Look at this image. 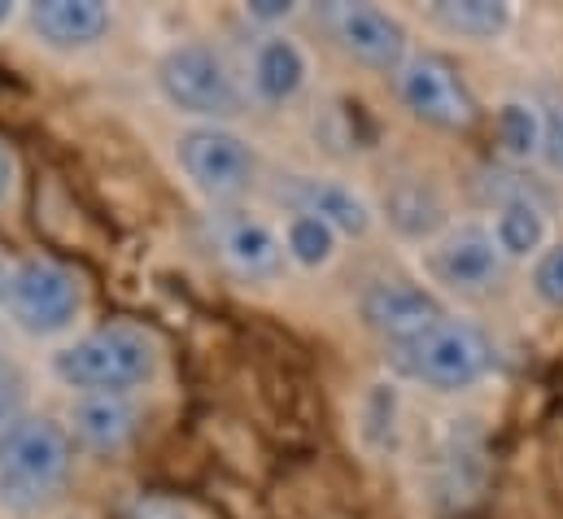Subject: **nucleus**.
I'll return each instance as SVG.
<instances>
[{"mask_svg":"<svg viewBox=\"0 0 563 519\" xmlns=\"http://www.w3.org/2000/svg\"><path fill=\"white\" fill-rule=\"evenodd\" d=\"M70 432L48 415H18L0 428V507L31 516L70 481Z\"/></svg>","mask_w":563,"mask_h":519,"instance_id":"nucleus-1","label":"nucleus"},{"mask_svg":"<svg viewBox=\"0 0 563 519\" xmlns=\"http://www.w3.org/2000/svg\"><path fill=\"white\" fill-rule=\"evenodd\" d=\"M157 341L136 328V323H106V328H92L75 341H66L48 367L53 376L75 389L79 397L84 393H128L148 385L157 376Z\"/></svg>","mask_w":563,"mask_h":519,"instance_id":"nucleus-2","label":"nucleus"},{"mask_svg":"<svg viewBox=\"0 0 563 519\" xmlns=\"http://www.w3.org/2000/svg\"><path fill=\"white\" fill-rule=\"evenodd\" d=\"M389 363L411 385H423L432 393H463L494 372V345L485 341L481 328L445 314L441 323H432L416 341L394 345Z\"/></svg>","mask_w":563,"mask_h":519,"instance_id":"nucleus-3","label":"nucleus"},{"mask_svg":"<svg viewBox=\"0 0 563 519\" xmlns=\"http://www.w3.org/2000/svg\"><path fill=\"white\" fill-rule=\"evenodd\" d=\"M157 92L166 97V106H175L188 119L201 123H219L241 114V88L236 75L228 70V62L210 48V44H175L162 53L157 62Z\"/></svg>","mask_w":563,"mask_h":519,"instance_id":"nucleus-4","label":"nucleus"},{"mask_svg":"<svg viewBox=\"0 0 563 519\" xmlns=\"http://www.w3.org/2000/svg\"><path fill=\"white\" fill-rule=\"evenodd\" d=\"M9 319L31 336H62L84 314V284L70 266L53 258H26L13 266L4 288Z\"/></svg>","mask_w":563,"mask_h":519,"instance_id":"nucleus-5","label":"nucleus"},{"mask_svg":"<svg viewBox=\"0 0 563 519\" xmlns=\"http://www.w3.org/2000/svg\"><path fill=\"white\" fill-rule=\"evenodd\" d=\"M175 162L188 175V184L210 197V201H232L236 192L250 188L258 157L250 148L245 135H236L232 128L219 123H197L175 140Z\"/></svg>","mask_w":563,"mask_h":519,"instance_id":"nucleus-6","label":"nucleus"},{"mask_svg":"<svg viewBox=\"0 0 563 519\" xmlns=\"http://www.w3.org/2000/svg\"><path fill=\"white\" fill-rule=\"evenodd\" d=\"M402 106L437 131H467L476 128L481 106L467 88V79L437 53H411L407 66L394 75Z\"/></svg>","mask_w":563,"mask_h":519,"instance_id":"nucleus-7","label":"nucleus"},{"mask_svg":"<svg viewBox=\"0 0 563 519\" xmlns=\"http://www.w3.org/2000/svg\"><path fill=\"white\" fill-rule=\"evenodd\" d=\"M423 266H428L432 284H441L445 292L476 297V292H489L498 284L507 258H503V250L485 223H459V228H445L423 250Z\"/></svg>","mask_w":563,"mask_h":519,"instance_id":"nucleus-8","label":"nucleus"},{"mask_svg":"<svg viewBox=\"0 0 563 519\" xmlns=\"http://www.w3.org/2000/svg\"><path fill=\"white\" fill-rule=\"evenodd\" d=\"M323 22L332 31V40L341 44L345 57H354L358 66L367 70H380V75H398L411 57V40H407V26L380 9V4H328L323 9Z\"/></svg>","mask_w":563,"mask_h":519,"instance_id":"nucleus-9","label":"nucleus"},{"mask_svg":"<svg viewBox=\"0 0 563 519\" xmlns=\"http://www.w3.org/2000/svg\"><path fill=\"white\" fill-rule=\"evenodd\" d=\"M358 314L394 350V345L416 341L432 323H441L445 319V306H441V297L432 288H423L416 279H376V284L363 288Z\"/></svg>","mask_w":563,"mask_h":519,"instance_id":"nucleus-10","label":"nucleus"},{"mask_svg":"<svg viewBox=\"0 0 563 519\" xmlns=\"http://www.w3.org/2000/svg\"><path fill=\"white\" fill-rule=\"evenodd\" d=\"M210 232H214V245H219V258L228 262L241 279H254V284H267V279H280L284 270V236L254 210H214L210 219Z\"/></svg>","mask_w":563,"mask_h":519,"instance_id":"nucleus-11","label":"nucleus"},{"mask_svg":"<svg viewBox=\"0 0 563 519\" xmlns=\"http://www.w3.org/2000/svg\"><path fill=\"white\" fill-rule=\"evenodd\" d=\"M288 197V206L297 214H314L323 219L336 236H367L372 223H376V210L363 192H354L350 184L341 179H328V175H288L280 188Z\"/></svg>","mask_w":563,"mask_h":519,"instance_id":"nucleus-12","label":"nucleus"},{"mask_svg":"<svg viewBox=\"0 0 563 519\" xmlns=\"http://www.w3.org/2000/svg\"><path fill=\"white\" fill-rule=\"evenodd\" d=\"M306 79H310V57H306V48L292 35L267 31L254 44V57H250V92H254L258 106L280 110L288 101H297V92L306 88Z\"/></svg>","mask_w":563,"mask_h":519,"instance_id":"nucleus-13","label":"nucleus"},{"mask_svg":"<svg viewBox=\"0 0 563 519\" xmlns=\"http://www.w3.org/2000/svg\"><path fill=\"white\" fill-rule=\"evenodd\" d=\"M31 31L40 44L62 48V53H79L106 40L110 31V9L101 0H40L26 9Z\"/></svg>","mask_w":563,"mask_h":519,"instance_id":"nucleus-14","label":"nucleus"},{"mask_svg":"<svg viewBox=\"0 0 563 519\" xmlns=\"http://www.w3.org/2000/svg\"><path fill=\"white\" fill-rule=\"evenodd\" d=\"M498 250L507 262H525V258H542L547 250V236H551V223H547V210L542 201L529 192V188H511L498 197L494 206V223H489Z\"/></svg>","mask_w":563,"mask_h":519,"instance_id":"nucleus-15","label":"nucleus"},{"mask_svg":"<svg viewBox=\"0 0 563 519\" xmlns=\"http://www.w3.org/2000/svg\"><path fill=\"white\" fill-rule=\"evenodd\" d=\"M136 432V406L123 393H84L70 406V437L97 454L123 450Z\"/></svg>","mask_w":563,"mask_h":519,"instance_id":"nucleus-16","label":"nucleus"},{"mask_svg":"<svg viewBox=\"0 0 563 519\" xmlns=\"http://www.w3.org/2000/svg\"><path fill=\"white\" fill-rule=\"evenodd\" d=\"M385 219L394 223L398 236L407 241H437L441 228H445V201L432 184L423 179H398L389 192H385Z\"/></svg>","mask_w":563,"mask_h":519,"instance_id":"nucleus-17","label":"nucleus"},{"mask_svg":"<svg viewBox=\"0 0 563 519\" xmlns=\"http://www.w3.org/2000/svg\"><path fill=\"white\" fill-rule=\"evenodd\" d=\"M428 22L459 40H498L511 26V4L503 0H437L428 4Z\"/></svg>","mask_w":563,"mask_h":519,"instance_id":"nucleus-18","label":"nucleus"},{"mask_svg":"<svg viewBox=\"0 0 563 519\" xmlns=\"http://www.w3.org/2000/svg\"><path fill=\"white\" fill-rule=\"evenodd\" d=\"M494 135L503 157L511 162H529L542 157V106L533 101H503L494 114Z\"/></svg>","mask_w":563,"mask_h":519,"instance_id":"nucleus-19","label":"nucleus"},{"mask_svg":"<svg viewBox=\"0 0 563 519\" xmlns=\"http://www.w3.org/2000/svg\"><path fill=\"white\" fill-rule=\"evenodd\" d=\"M336 250H341V236L323 219L297 214V210L284 219V254H288V262H297L306 270H323V266H332Z\"/></svg>","mask_w":563,"mask_h":519,"instance_id":"nucleus-20","label":"nucleus"},{"mask_svg":"<svg viewBox=\"0 0 563 519\" xmlns=\"http://www.w3.org/2000/svg\"><path fill=\"white\" fill-rule=\"evenodd\" d=\"M533 292H538L547 306L563 310V241L547 245L542 258L533 262Z\"/></svg>","mask_w":563,"mask_h":519,"instance_id":"nucleus-21","label":"nucleus"},{"mask_svg":"<svg viewBox=\"0 0 563 519\" xmlns=\"http://www.w3.org/2000/svg\"><path fill=\"white\" fill-rule=\"evenodd\" d=\"M542 157L563 175V106H542Z\"/></svg>","mask_w":563,"mask_h":519,"instance_id":"nucleus-22","label":"nucleus"},{"mask_svg":"<svg viewBox=\"0 0 563 519\" xmlns=\"http://www.w3.org/2000/svg\"><path fill=\"white\" fill-rule=\"evenodd\" d=\"M22 415V376L9 358H0V428Z\"/></svg>","mask_w":563,"mask_h":519,"instance_id":"nucleus-23","label":"nucleus"},{"mask_svg":"<svg viewBox=\"0 0 563 519\" xmlns=\"http://www.w3.org/2000/svg\"><path fill=\"white\" fill-rule=\"evenodd\" d=\"M132 519H197V511L175 498H141L132 507Z\"/></svg>","mask_w":563,"mask_h":519,"instance_id":"nucleus-24","label":"nucleus"},{"mask_svg":"<svg viewBox=\"0 0 563 519\" xmlns=\"http://www.w3.org/2000/svg\"><path fill=\"white\" fill-rule=\"evenodd\" d=\"M18 179H22L18 153H13V144L0 135V206H9V201H13V192H18Z\"/></svg>","mask_w":563,"mask_h":519,"instance_id":"nucleus-25","label":"nucleus"},{"mask_svg":"<svg viewBox=\"0 0 563 519\" xmlns=\"http://www.w3.org/2000/svg\"><path fill=\"white\" fill-rule=\"evenodd\" d=\"M245 13L254 22H288L297 13V4H288V0H254V4H245Z\"/></svg>","mask_w":563,"mask_h":519,"instance_id":"nucleus-26","label":"nucleus"},{"mask_svg":"<svg viewBox=\"0 0 563 519\" xmlns=\"http://www.w3.org/2000/svg\"><path fill=\"white\" fill-rule=\"evenodd\" d=\"M18 18V4H9V0H0V26H9Z\"/></svg>","mask_w":563,"mask_h":519,"instance_id":"nucleus-27","label":"nucleus"},{"mask_svg":"<svg viewBox=\"0 0 563 519\" xmlns=\"http://www.w3.org/2000/svg\"><path fill=\"white\" fill-rule=\"evenodd\" d=\"M9 275H13V266L0 258V301H4V288H9Z\"/></svg>","mask_w":563,"mask_h":519,"instance_id":"nucleus-28","label":"nucleus"}]
</instances>
